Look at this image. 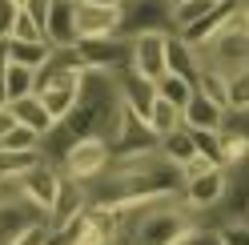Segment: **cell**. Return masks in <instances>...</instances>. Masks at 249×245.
<instances>
[{
	"instance_id": "cell-35",
	"label": "cell",
	"mask_w": 249,
	"mask_h": 245,
	"mask_svg": "<svg viewBox=\"0 0 249 245\" xmlns=\"http://www.w3.org/2000/svg\"><path fill=\"white\" fill-rule=\"evenodd\" d=\"M89 4H101V8H121L124 0H89Z\"/></svg>"
},
{
	"instance_id": "cell-37",
	"label": "cell",
	"mask_w": 249,
	"mask_h": 245,
	"mask_svg": "<svg viewBox=\"0 0 249 245\" xmlns=\"http://www.w3.org/2000/svg\"><path fill=\"white\" fill-rule=\"evenodd\" d=\"M241 4V17H245V24H249V0H237Z\"/></svg>"
},
{
	"instance_id": "cell-11",
	"label": "cell",
	"mask_w": 249,
	"mask_h": 245,
	"mask_svg": "<svg viewBox=\"0 0 249 245\" xmlns=\"http://www.w3.org/2000/svg\"><path fill=\"white\" fill-rule=\"evenodd\" d=\"M44 40H49L53 49H72L76 44V0H53L49 4Z\"/></svg>"
},
{
	"instance_id": "cell-19",
	"label": "cell",
	"mask_w": 249,
	"mask_h": 245,
	"mask_svg": "<svg viewBox=\"0 0 249 245\" xmlns=\"http://www.w3.org/2000/svg\"><path fill=\"white\" fill-rule=\"evenodd\" d=\"M221 0H177V4H169V24H173V33L181 28H189L193 20H201L205 12H213Z\"/></svg>"
},
{
	"instance_id": "cell-4",
	"label": "cell",
	"mask_w": 249,
	"mask_h": 245,
	"mask_svg": "<svg viewBox=\"0 0 249 245\" xmlns=\"http://www.w3.org/2000/svg\"><path fill=\"white\" fill-rule=\"evenodd\" d=\"M60 181H65V173L56 169V165L49 161V157H40L36 165H28V169H20V173H12V185H17L28 201H36L44 213L53 209V201H56V193H60Z\"/></svg>"
},
{
	"instance_id": "cell-26",
	"label": "cell",
	"mask_w": 249,
	"mask_h": 245,
	"mask_svg": "<svg viewBox=\"0 0 249 245\" xmlns=\"http://www.w3.org/2000/svg\"><path fill=\"white\" fill-rule=\"evenodd\" d=\"M177 245H225V241H221V229H217V225L193 221V225H189V233H185Z\"/></svg>"
},
{
	"instance_id": "cell-36",
	"label": "cell",
	"mask_w": 249,
	"mask_h": 245,
	"mask_svg": "<svg viewBox=\"0 0 249 245\" xmlns=\"http://www.w3.org/2000/svg\"><path fill=\"white\" fill-rule=\"evenodd\" d=\"M0 109H8V88H4V76H0Z\"/></svg>"
},
{
	"instance_id": "cell-25",
	"label": "cell",
	"mask_w": 249,
	"mask_h": 245,
	"mask_svg": "<svg viewBox=\"0 0 249 245\" xmlns=\"http://www.w3.org/2000/svg\"><path fill=\"white\" fill-rule=\"evenodd\" d=\"M225 109L229 113L249 109V69L245 72H233L229 81H225Z\"/></svg>"
},
{
	"instance_id": "cell-34",
	"label": "cell",
	"mask_w": 249,
	"mask_h": 245,
	"mask_svg": "<svg viewBox=\"0 0 249 245\" xmlns=\"http://www.w3.org/2000/svg\"><path fill=\"white\" fill-rule=\"evenodd\" d=\"M12 125H17V121H12V113H8V109H0V137H4Z\"/></svg>"
},
{
	"instance_id": "cell-29",
	"label": "cell",
	"mask_w": 249,
	"mask_h": 245,
	"mask_svg": "<svg viewBox=\"0 0 249 245\" xmlns=\"http://www.w3.org/2000/svg\"><path fill=\"white\" fill-rule=\"evenodd\" d=\"M12 40H44V33H40V24L28 17V12L20 8V17H17V24H12Z\"/></svg>"
},
{
	"instance_id": "cell-21",
	"label": "cell",
	"mask_w": 249,
	"mask_h": 245,
	"mask_svg": "<svg viewBox=\"0 0 249 245\" xmlns=\"http://www.w3.org/2000/svg\"><path fill=\"white\" fill-rule=\"evenodd\" d=\"M4 88H8V101L36 93V69H28V65H12V60H8V69H4Z\"/></svg>"
},
{
	"instance_id": "cell-28",
	"label": "cell",
	"mask_w": 249,
	"mask_h": 245,
	"mask_svg": "<svg viewBox=\"0 0 249 245\" xmlns=\"http://www.w3.org/2000/svg\"><path fill=\"white\" fill-rule=\"evenodd\" d=\"M221 241L225 245H249V217H233V221H221Z\"/></svg>"
},
{
	"instance_id": "cell-1",
	"label": "cell",
	"mask_w": 249,
	"mask_h": 245,
	"mask_svg": "<svg viewBox=\"0 0 249 245\" xmlns=\"http://www.w3.org/2000/svg\"><path fill=\"white\" fill-rule=\"evenodd\" d=\"M197 221V213L177 197H157V201L141 205H124V225L117 245H177L189 225Z\"/></svg>"
},
{
	"instance_id": "cell-2",
	"label": "cell",
	"mask_w": 249,
	"mask_h": 245,
	"mask_svg": "<svg viewBox=\"0 0 249 245\" xmlns=\"http://www.w3.org/2000/svg\"><path fill=\"white\" fill-rule=\"evenodd\" d=\"M108 161H113V149H108V141H101V137H72L65 145V153H60L65 177L81 181V185H89L92 177H101L108 169Z\"/></svg>"
},
{
	"instance_id": "cell-5",
	"label": "cell",
	"mask_w": 249,
	"mask_h": 245,
	"mask_svg": "<svg viewBox=\"0 0 249 245\" xmlns=\"http://www.w3.org/2000/svg\"><path fill=\"white\" fill-rule=\"evenodd\" d=\"M76 60L85 69H97V72H121L129 65V44L121 36H89V40H76L72 44Z\"/></svg>"
},
{
	"instance_id": "cell-30",
	"label": "cell",
	"mask_w": 249,
	"mask_h": 245,
	"mask_svg": "<svg viewBox=\"0 0 249 245\" xmlns=\"http://www.w3.org/2000/svg\"><path fill=\"white\" fill-rule=\"evenodd\" d=\"M17 17H20V0H0V36H12Z\"/></svg>"
},
{
	"instance_id": "cell-24",
	"label": "cell",
	"mask_w": 249,
	"mask_h": 245,
	"mask_svg": "<svg viewBox=\"0 0 249 245\" xmlns=\"http://www.w3.org/2000/svg\"><path fill=\"white\" fill-rule=\"evenodd\" d=\"M149 129L157 133V137H165V133L181 129V109H177V105H169V101H161V97H157V105H153V117H149Z\"/></svg>"
},
{
	"instance_id": "cell-6",
	"label": "cell",
	"mask_w": 249,
	"mask_h": 245,
	"mask_svg": "<svg viewBox=\"0 0 249 245\" xmlns=\"http://www.w3.org/2000/svg\"><path fill=\"white\" fill-rule=\"evenodd\" d=\"M81 76H85V65H72V69H65L56 76L53 85H44V88H36V97L44 101V109L53 113V121L60 125L69 113H72V105H76V93H81Z\"/></svg>"
},
{
	"instance_id": "cell-10",
	"label": "cell",
	"mask_w": 249,
	"mask_h": 245,
	"mask_svg": "<svg viewBox=\"0 0 249 245\" xmlns=\"http://www.w3.org/2000/svg\"><path fill=\"white\" fill-rule=\"evenodd\" d=\"M221 189H225L221 169H205L201 177H193V181H185V185H181V201L189 205L193 213H213L217 201H221Z\"/></svg>"
},
{
	"instance_id": "cell-3",
	"label": "cell",
	"mask_w": 249,
	"mask_h": 245,
	"mask_svg": "<svg viewBox=\"0 0 249 245\" xmlns=\"http://www.w3.org/2000/svg\"><path fill=\"white\" fill-rule=\"evenodd\" d=\"M129 69L145 81H161L169 72V28H145L129 36Z\"/></svg>"
},
{
	"instance_id": "cell-20",
	"label": "cell",
	"mask_w": 249,
	"mask_h": 245,
	"mask_svg": "<svg viewBox=\"0 0 249 245\" xmlns=\"http://www.w3.org/2000/svg\"><path fill=\"white\" fill-rule=\"evenodd\" d=\"M193 153H197V149H193V133L185 129V125L161 137V157H169L173 165H185V161L193 157Z\"/></svg>"
},
{
	"instance_id": "cell-31",
	"label": "cell",
	"mask_w": 249,
	"mask_h": 245,
	"mask_svg": "<svg viewBox=\"0 0 249 245\" xmlns=\"http://www.w3.org/2000/svg\"><path fill=\"white\" fill-rule=\"evenodd\" d=\"M49 4H53V0H20V8L40 24V33H44V20H49Z\"/></svg>"
},
{
	"instance_id": "cell-7",
	"label": "cell",
	"mask_w": 249,
	"mask_h": 245,
	"mask_svg": "<svg viewBox=\"0 0 249 245\" xmlns=\"http://www.w3.org/2000/svg\"><path fill=\"white\" fill-rule=\"evenodd\" d=\"M145 28H173L169 24V0H124L121 4V36L145 33Z\"/></svg>"
},
{
	"instance_id": "cell-33",
	"label": "cell",
	"mask_w": 249,
	"mask_h": 245,
	"mask_svg": "<svg viewBox=\"0 0 249 245\" xmlns=\"http://www.w3.org/2000/svg\"><path fill=\"white\" fill-rule=\"evenodd\" d=\"M8 69V36H0V76Z\"/></svg>"
},
{
	"instance_id": "cell-8",
	"label": "cell",
	"mask_w": 249,
	"mask_h": 245,
	"mask_svg": "<svg viewBox=\"0 0 249 245\" xmlns=\"http://www.w3.org/2000/svg\"><path fill=\"white\" fill-rule=\"evenodd\" d=\"M89 36H121V8H101L76 0V40Z\"/></svg>"
},
{
	"instance_id": "cell-18",
	"label": "cell",
	"mask_w": 249,
	"mask_h": 245,
	"mask_svg": "<svg viewBox=\"0 0 249 245\" xmlns=\"http://www.w3.org/2000/svg\"><path fill=\"white\" fill-rule=\"evenodd\" d=\"M49 52H53L49 40H12V36H8V60H12V65L40 69L44 60H49Z\"/></svg>"
},
{
	"instance_id": "cell-27",
	"label": "cell",
	"mask_w": 249,
	"mask_h": 245,
	"mask_svg": "<svg viewBox=\"0 0 249 245\" xmlns=\"http://www.w3.org/2000/svg\"><path fill=\"white\" fill-rule=\"evenodd\" d=\"M49 233H53V225H49V217H44V221H33L28 229H20L8 245H49Z\"/></svg>"
},
{
	"instance_id": "cell-14",
	"label": "cell",
	"mask_w": 249,
	"mask_h": 245,
	"mask_svg": "<svg viewBox=\"0 0 249 245\" xmlns=\"http://www.w3.org/2000/svg\"><path fill=\"white\" fill-rule=\"evenodd\" d=\"M169 72H177V76H185L193 88H197V81H201V60H197V49L189 40H181L177 33H169Z\"/></svg>"
},
{
	"instance_id": "cell-17",
	"label": "cell",
	"mask_w": 249,
	"mask_h": 245,
	"mask_svg": "<svg viewBox=\"0 0 249 245\" xmlns=\"http://www.w3.org/2000/svg\"><path fill=\"white\" fill-rule=\"evenodd\" d=\"M0 153L4 157H24V153H44V137L33 133L28 125H12L4 137H0Z\"/></svg>"
},
{
	"instance_id": "cell-16",
	"label": "cell",
	"mask_w": 249,
	"mask_h": 245,
	"mask_svg": "<svg viewBox=\"0 0 249 245\" xmlns=\"http://www.w3.org/2000/svg\"><path fill=\"white\" fill-rule=\"evenodd\" d=\"M233 4H237V0H221V4H217L213 12H205V17L193 20L189 28H181L177 36H181V40H189V44H205V40L217 33V28L225 24V17H229V8H233Z\"/></svg>"
},
{
	"instance_id": "cell-13",
	"label": "cell",
	"mask_w": 249,
	"mask_h": 245,
	"mask_svg": "<svg viewBox=\"0 0 249 245\" xmlns=\"http://www.w3.org/2000/svg\"><path fill=\"white\" fill-rule=\"evenodd\" d=\"M8 113H12V121H17V125H28V129H33V133H40V137H49V133L56 129L53 113L44 109V101H40L36 93H28V97H17V101H8Z\"/></svg>"
},
{
	"instance_id": "cell-15",
	"label": "cell",
	"mask_w": 249,
	"mask_h": 245,
	"mask_svg": "<svg viewBox=\"0 0 249 245\" xmlns=\"http://www.w3.org/2000/svg\"><path fill=\"white\" fill-rule=\"evenodd\" d=\"M89 205V193H85V185L81 181H60V193H56V201H53V209H49V225H60V221H69V217H76Z\"/></svg>"
},
{
	"instance_id": "cell-22",
	"label": "cell",
	"mask_w": 249,
	"mask_h": 245,
	"mask_svg": "<svg viewBox=\"0 0 249 245\" xmlns=\"http://www.w3.org/2000/svg\"><path fill=\"white\" fill-rule=\"evenodd\" d=\"M193 93H197V88L185 81V76H177V72H165L161 81H157V97H161V101H169V105H177V109H185Z\"/></svg>"
},
{
	"instance_id": "cell-12",
	"label": "cell",
	"mask_w": 249,
	"mask_h": 245,
	"mask_svg": "<svg viewBox=\"0 0 249 245\" xmlns=\"http://www.w3.org/2000/svg\"><path fill=\"white\" fill-rule=\"evenodd\" d=\"M225 105H217L213 97H205L197 88V93L189 97V105L181 109V125L185 129H225Z\"/></svg>"
},
{
	"instance_id": "cell-9",
	"label": "cell",
	"mask_w": 249,
	"mask_h": 245,
	"mask_svg": "<svg viewBox=\"0 0 249 245\" xmlns=\"http://www.w3.org/2000/svg\"><path fill=\"white\" fill-rule=\"evenodd\" d=\"M117 85H121L124 109H129L137 121H145V125H149L153 105H157V81H145V76H137V72L129 69V72H117Z\"/></svg>"
},
{
	"instance_id": "cell-38",
	"label": "cell",
	"mask_w": 249,
	"mask_h": 245,
	"mask_svg": "<svg viewBox=\"0 0 249 245\" xmlns=\"http://www.w3.org/2000/svg\"><path fill=\"white\" fill-rule=\"evenodd\" d=\"M169 4H177V0H169Z\"/></svg>"
},
{
	"instance_id": "cell-23",
	"label": "cell",
	"mask_w": 249,
	"mask_h": 245,
	"mask_svg": "<svg viewBox=\"0 0 249 245\" xmlns=\"http://www.w3.org/2000/svg\"><path fill=\"white\" fill-rule=\"evenodd\" d=\"M193 133V149L201 157H209L213 165H225V145H221V129H189Z\"/></svg>"
},
{
	"instance_id": "cell-32",
	"label": "cell",
	"mask_w": 249,
	"mask_h": 245,
	"mask_svg": "<svg viewBox=\"0 0 249 245\" xmlns=\"http://www.w3.org/2000/svg\"><path fill=\"white\" fill-rule=\"evenodd\" d=\"M225 129L241 133L245 141H249V109H241V113H225Z\"/></svg>"
}]
</instances>
